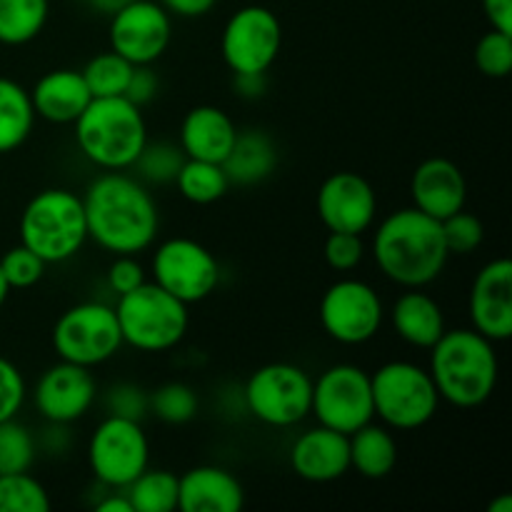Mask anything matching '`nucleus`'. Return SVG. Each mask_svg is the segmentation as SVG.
Masks as SVG:
<instances>
[{"mask_svg":"<svg viewBox=\"0 0 512 512\" xmlns=\"http://www.w3.org/2000/svg\"><path fill=\"white\" fill-rule=\"evenodd\" d=\"M88 240L113 255H140L155 243L160 213L148 185L125 170H105L83 193Z\"/></svg>","mask_w":512,"mask_h":512,"instance_id":"nucleus-1","label":"nucleus"},{"mask_svg":"<svg viewBox=\"0 0 512 512\" xmlns=\"http://www.w3.org/2000/svg\"><path fill=\"white\" fill-rule=\"evenodd\" d=\"M373 260L400 288H428L443 275L450 253L440 220L418 208H400L375 228Z\"/></svg>","mask_w":512,"mask_h":512,"instance_id":"nucleus-2","label":"nucleus"},{"mask_svg":"<svg viewBox=\"0 0 512 512\" xmlns=\"http://www.w3.org/2000/svg\"><path fill=\"white\" fill-rule=\"evenodd\" d=\"M428 373L440 400L460 410L480 408L498 388L500 363L495 343L473 328L445 330L430 348Z\"/></svg>","mask_w":512,"mask_h":512,"instance_id":"nucleus-3","label":"nucleus"},{"mask_svg":"<svg viewBox=\"0 0 512 512\" xmlns=\"http://www.w3.org/2000/svg\"><path fill=\"white\" fill-rule=\"evenodd\" d=\"M73 130L83 158L100 170H130L148 143L143 110L125 95L90 100Z\"/></svg>","mask_w":512,"mask_h":512,"instance_id":"nucleus-4","label":"nucleus"},{"mask_svg":"<svg viewBox=\"0 0 512 512\" xmlns=\"http://www.w3.org/2000/svg\"><path fill=\"white\" fill-rule=\"evenodd\" d=\"M20 243L48 265L75 258L88 243L83 195L68 188H45L20 213Z\"/></svg>","mask_w":512,"mask_h":512,"instance_id":"nucleus-5","label":"nucleus"},{"mask_svg":"<svg viewBox=\"0 0 512 512\" xmlns=\"http://www.w3.org/2000/svg\"><path fill=\"white\" fill-rule=\"evenodd\" d=\"M123 345L140 353H165L183 343L190 325L188 305L145 280L140 288L118 295L115 303Z\"/></svg>","mask_w":512,"mask_h":512,"instance_id":"nucleus-6","label":"nucleus"},{"mask_svg":"<svg viewBox=\"0 0 512 512\" xmlns=\"http://www.w3.org/2000/svg\"><path fill=\"white\" fill-rule=\"evenodd\" d=\"M375 418L390 430L425 428L440 408V395L425 368L410 360H390L370 375Z\"/></svg>","mask_w":512,"mask_h":512,"instance_id":"nucleus-7","label":"nucleus"},{"mask_svg":"<svg viewBox=\"0 0 512 512\" xmlns=\"http://www.w3.org/2000/svg\"><path fill=\"white\" fill-rule=\"evenodd\" d=\"M248 413L268 428H295L310 415L313 378L300 365L268 363L243 388Z\"/></svg>","mask_w":512,"mask_h":512,"instance_id":"nucleus-8","label":"nucleus"},{"mask_svg":"<svg viewBox=\"0 0 512 512\" xmlns=\"http://www.w3.org/2000/svg\"><path fill=\"white\" fill-rule=\"evenodd\" d=\"M123 348L115 308L100 300H88L65 310L53 325V350L58 360L98 368Z\"/></svg>","mask_w":512,"mask_h":512,"instance_id":"nucleus-9","label":"nucleus"},{"mask_svg":"<svg viewBox=\"0 0 512 512\" xmlns=\"http://www.w3.org/2000/svg\"><path fill=\"white\" fill-rule=\"evenodd\" d=\"M88 465L103 488H128L150 465V440L140 420L105 415L88 440Z\"/></svg>","mask_w":512,"mask_h":512,"instance_id":"nucleus-10","label":"nucleus"},{"mask_svg":"<svg viewBox=\"0 0 512 512\" xmlns=\"http://www.w3.org/2000/svg\"><path fill=\"white\" fill-rule=\"evenodd\" d=\"M310 415H315L318 425L343 435H353L368 425L375 420L370 373L353 363L330 365L313 380Z\"/></svg>","mask_w":512,"mask_h":512,"instance_id":"nucleus-11","label":"nucleus"},{"mask_svg":"<svg viewBox=\"0 0 512 512\" xmlns=\"http://www.w3.org/2000/svg\"><path fill=\"white\" fill-rule=\"evenodd\" d=\"M383 320V298L365 280H335L320 298V325L340 345L370 343L383 328Z\"/></svg>","mask_w":512,"mask_h":512,"instance_id":"nucleus-12","label":"nucleus"},{"mask_svg":"<svg viewBox=\"0 0 512 512\" xmlns=\"http://www.w3.org/2000/svg\"><path fill=\"white\" fill-rule=\"evenodd\" d=\"M283 25L265 5L235 10L220 35V55L233 75L268 73L280 55Z\"/></svg>","mask_w":512,"mask_h":512,"instance_id":"nucleus-13","label":"nucleus"},{"mask_svg":"<svg viewBox=\"0 0 512 512\" xmlns=\"http://www.w3.org/2000/svg\"><path fill=\"white\" fill-rule=\"evenodd\" d=\"M153 283L185 305L210 298L220 283V265L203 243L193 238H168L155 248L150 263Z\"/></svg>","mask_w":512,"mask_h":512,"instance_id":"nucleus-14","label":"nucleus"},{"mask_svg":"<svg viewBox=\"0 0 512 512\" xmlns=\"http://www.w3.org/2000/svg\"><path fill=\"white\" fill-rule=\"evenodd\" d=\"M110 50L133 65H153L173 40V18L153 0H130L110 15Z\"/></svg>","mask_w":512,"mask_h":512,"instance_id":"nucleus-15","label":"nucleus"},{"mask_svg":"<svg viewBox=\"0 0 512 512\" xmlns=\"http://www.w3.org/2000/svg\"><path fill=\"white\" fill-rule=\"evenodd\" d=\"M98 400V383L90 368L58 360L38 378L33 403L45 423L73 425L90 413Z\"/></svg>","mask_w":512,"mask_h":512,"instance_id":"nucleus-16","label":"nucleus"},{"mask_svg":"<svg viewBox=\"0 0 512 512\" xmlns=\"http://www.w3.org/2000/svg\"><path fill=\"white\" fill-rule=\"evenodd\" d=\"M320 220L330 233L363 235L378 215V195L368 178L350 170L328 175L315 198Z\"/></svg>","mask_w":512,"mask_h":512,"instance_id":"nucleus-17","label":"nucleus"},{"mask_svg":"<svg viewBox=\"0 0 512 512\" xmlns=\"http://www.w3.org/2000/svg\"><path fill=\"white\" fill-rule=\"evenodd\" d=\"M473 330L493 343H505L512 335V263L495 258L478 270L468 303Z\"/></svg>","mask_w":512,"mask_h":512,"instance_id":"nucleus-18","label":"nucleus"},{"mask_svg":"<svg viewBox=\"0 0 512 512\" xmlns=\"http://www.w3.org/2000/svg\"><path fill=\"white\" fill-rule=\"evenodd\" d=\"M410 198L413 208L443 223L445 218L465 208L468 183L463 170L448 158L423 160L410 178Z\"/></svg>","mask_w":512,"mask_h":512,"instance_id":"nucleus-19","label":"nucleus"},{"mask_svg":"<svg viewBox=\"0 0 512 512\" xmlns=\"http://www.w3.org/2000/svg\"><path fill=\"white\" fill-rule=\"evenodd\" d=\"M290 468L308 483H333L350 473L348 435L325 425L305 430L290 448Z\"/></svg>","mask_w":512,"mask_h":512,"instance_id":"nucleus-20","label":"nucleus"},{"mask_svg":"<svg viewBox=\"0 0 512 512\" xmlns=\"http://www.w3.org/2000/svg\"><path fill=\"white\" fill-rule=\"evenodd\" d=\"M243 505V485L220 465H198L178 478L180 512H240Z\"/></svg>","mask_w":512,"mask_h":512,"instance_id":"nucleus-21","label":"nucleus"},{"mask_svg":"<svg viewBox=\"0 0 512 512\" xmlns=\"http://www.w3.org/2000/svg\"><path fill=\"white\" fill-rule=\"evenodd\" d=\"M238 133L240 130L235 128L233 118L223 108L198 105L185 113L183 123H180L178 145L185 158L223 163Z\"/></svg>","mask_w":512,"mask_h":512,"instance_id":"nucleus-22","label":"nucleus"},{"mask_svg":"<svg viewBox=\"0 0 512 512\" xmlns=\"http://www.w3.org/2000/svg\"><path fill=\"white\" fill-rule=\"evenodd\" d=\"M93 100L83 73L70 68L50 70L40 75L38 83L30 90V103H33L35 118H43L53 125H73L78 115L88 108Z\"/></svg>","mask_w":512,"mask_h":512,"instance_id":"nucleus-23","label":"nucleus"},{"mask_svg":"<svg viewBox=\"0 0 512 512\" xmlns=\"http://www.w3.org/2000/svg\"><path fill=\"white\" fill-rule=\"evenodd\" d=\"M390 323L395 335L410 348L430 350L445 333V315L433 295L423 293V288H405L390 310Z\"/></svg>","mask_w":512,"mask_h":512,"instance_id":"nucleus-24","label":"nucleus"},{"mask_svg":"<svg viewBox=\"0 0 512 512\" xmlns=\"http://www.w3.org/2000/svg\"><path fill=\"white\" fill-rule=\"evenodd\" d=\"M278 168V148L263 130H243L235 138L223 170L230 185H258Z\"/></svg>","mask_w":512,"mask_h":512,"instance_id":"nucleus-25","label":"nucleus"},{"mask_svg":"<svg viewBox=\"0 0 512 512\" xmlns=\"http://www.w3.org/2000/svg\"><path fill=\"white\" fill-rule=\"evenodd\" d=\"M350 443V470L368 480H383L398 465V440L393 430L385 425H375L370 420L353 435H348Z\"/></svg>","mask_w":512,"mask_h":512,"instance_id":"nucleus-26","label":"nucleus"},{"mask_svg":"<svg viewBox=\"0 0 512 512\" xmlns=\"http://www.w3.org/2000/svg\"><path fill=\"white\" fill-rule=\"evenodd\" d=\"M30 90L18 80L0 75V155L18 150L35 128Z\"/></svg>","mask_w":512,"mask_h":512,"instance_id":"nucleus-27","label":"nucleus"},{"mask_svg":"<svg viewBox=\"0 0 512 512\" xmlns=\"http://www.w3.org/2000/svg\"><path fill=\"white\" fill-rule=\"evenodd\" d=\"M50 18V0H0V43L18 48L43 33Z\"/></svg>","mask_w":512,"mask_h":512,"instance_id":"nucleus-28","label":"nucleus"},{"mask_svg":"<svg viewBox=\"0 0 512 512\" xmlns=\"http://www.w3.org/2000/svg\"><path fill=\"white\" fill-rule=\"evenodd\" d=\"M175 188L188 203L210 205L218 203L230 190V180L225 175L223 163H210V160L185 158L175 175Z\"/></svg>","mask_w":512,"mask_h":512,"instance_id":"nucleus-29","label":"nucleus"},{"mask_svg":"<svg viewBox=\"0 0 512 512\" xmlns=\"http://www.w3.org/2000/svg\"><path fill=\"white\" fill-rule=\"evenodd\" d=\"M133 512H173L178 510V475L168 470L148 468L125 488Z\"/></svg>","mask_w":512,"mask_h":512,"instance_id":"nucleus-30","label":"nucleus"},{"mask_svg":"<svg viewBox=\"0 0 512 512\" xmlns=\"http://www.w3.org/2000/svg\"><path fill=\"white\" fill-rule=\"evenodd\" d=\"M133 68L135 65L128 63L123 55L105 50V53L93 55L80 73L93 98H118L128 90Z\"/></svg>","mask_w":512,"mask_h":512,"instance_id":"nucleus-31","label":"nucleus"},{"mask_svg":"<svg viewBox=\"0 0 512 512\" xmlns=\"http://www.w3.org/2000/svg\"><path fill=\"white\" fill-rule=\"evenodd\" d=\"M50 505L48 490L30 470L0 475V512H48Z\"/></svg>","mask_w":512,"mask_h":512,"instance_id":"nucleus-32","label":"nucleus"},{"mask_svg":"<svg viewBox=\"0 0 512 512\" xmlns=\"http://www.w3.org/2000/svg\"><path fill=\"white\" fill-rule=\"evenodd\" d=\"M183 163L185 155L183 150H180V145L165 143V140L150 143L148 140L130 170H135V173H138L135 178L143 180L145 185H168L175 183V175H178Z\"/></svg>","mask_w":512,"mask_h":512,"instance_id":"nucleus-33","label":"nucleus"},{"mask_svg":"<svg viewBox=\"0 0 512 512\" xmlns=\"http://www.w3.org/2000/svg\"><path fill=\"white\" fill-rule=\"evenodd\" d=\"M198 395L190 385L170 380L150 393L148 413L165 425H185L198 415Z\"/></svg>","mask_w":512,"mask_h":512,"instance_id":"nucleus-34","label":"nucleus"},{"mask_svg":"<svg viewBox=\"0 0 512 512\" xmlns=\"http://www.w3.org/2000/svg\"><path fill=\"white\" fill-rule=\"evenodd\" d=\"M38 458V440L15 418L0 423V475L25 473Z\"/></svg>","mask_w":512,"mask_h":512,"instance_id":"nucleus-35","label":"nucleus"},{"mask_svg":"<svg viewBox=\"0 0 512 512\" xmlns=\"http://www.w3.org/2000/svg\"><path fill=\"white\" fill-rule=\"evenodd\" d=\"M45 268H48V263H45L43 258H38L30 248H25L23 243L10 248L8 253L0 258V270H3L10 290H25L38 285L40 280H43Z\"/></svg>","mask_w":512,"mask_h":512,"instance_id":"nucleus-36","label":"nucleus"},{"mask_svg":"<svg viewBox=\"0 0 512 512\" xmlns=\"http://www.w3.org/2000/svg\"><path fill=\"white\" fill-rule=\"evenodd\" d=\"M475 65L488 78H508L512 70V35L490 28L475 45Z\"/></svg>","mask_w":512,"mask_h":512,"instance_id":"nucleus-37","label":"nucleus"},{"mask_svg":"<svg viewBox=\"0 0 512 512\" xmlns=\"http://www.w3.org/2000/svg\"><path fill=\"white\" fill-rule=\"evenodd\" d=\"M443 238L448 245L450 255H470L480 248L485 238V228L480 223L478 215L468 213V210H458L450 218H445L443 223Z\"/></svg>","mask_w":512,"mask_h":512,"instance_id":"nucleus-38","label":"nucleus"},{"mask_svg":"<svg viewBox=\"0 0 512 512\" xmlns=\"http://www.w3.org/2000/svg\"><path fill=\"white\" fill-rule=\"evenodd\" d=\"M105 410L108 415L128 420H143L150 408V393L135 383H115L105 393Z\"/></svg>","mask_w":512,"mask_h":512,"instance_id":"nucleus-39","label":"nucleus"},{"mask_svg":"<svg viewBox=\"0 0 512 512\" xmlns=\"http://www.w3.org/2000/svg\"><path fill=\"white\" fill-rule=\"evenodd\" d=\"M323 258L338 273H350L365 258L363 238L355 233H330L323 245Z\"/></svg>","mask_w":512,"mask_h":512,"instance_id":"nucleus-40","label":"nucleus"},{"mask_svg":"<svg viewBox=\"0 0 512 512\" xmlns=\"http://www.w3.org/2000/svg\"><path fill=\"white\" fill-rule=\"evenodd\" d=\"M25 378L18 365L0 355V423L15 418L25 403Z\"/></svg>","mask_w":512,"mask_h":512,"instance_id":"nucleus-41","label":"nucleus"},{"mask_svg":"<svg viewBox=\"0 0 512 512\" xmlns=\"http://www.w3.org/2000/svg\"><path fill=\"white\" fill-rule=\"evenodd\" d=\"M105 278H108V288L115 295H125L145 283V270L138 263V255H115Z\"/></svg>","mask_w":512,"mask_h":512,"instance_id":"nucleus-42","label":"nucleus"},{"mask_svg":"<svg viewBox=\"0 0 512 512\" xmlns=\"http://www.w3.org/2000/svg\"><path fill=\"white\" fill-rule=\"evenodd\" d=\"M158 90H160V80H158V73L153 70V65H135L133 75H130L128 90H125V98H128L130 103L138 105V108H143V105H148L150 100H155Z\"/></svg>","mask_w":512,"mask_h":512,"instance_id":"nucleus-43","label":"nucleus"},{"mask_svg":"<svg viewBox=\"0 0 512 512\" xmlns=\"http://www.w3.org/2000/svg\"><path fill=\"white\" fill-rule=\"evenodd\" d=\"M483 13L490 28L512 35V0H483Z\"/></svg>","mask_w":512,"mask_h":512,"instance_id":"nucleus-44","label":"nucleus"},{"mask_svg":"<svg viewBox=\"0 0 512 512\" xmlns=\"http://www.w3.org/2000/svg\"><path fill=\"white\" fill-rule=\"evenodd\" d=\"M160 5L178 18H203L218 5V0H160Z\"/></svg>","mask_w":512,"mask_h":512,"instance_id":"nucleus-45","label":"nucleus"},{"mask_svg":"<svg viewBox=\"0 0 512 512\" xmlns=\"http://www.w3.org/2000/svg\"><path fill=\"white\" fill-rule=\"evenodd\" d=\"M233 88L240 98L255 100L265 93V88H268V78H265V73L233 75Z\"/></svg>","mask_w":512,"mask_h":512,"instance_id":"nucleus-46","label":"nucleus"},{"mask_svg":"<svg viewBox=\"0 0 512 512\" xmlns=\"http://www.w3.org/2000/svg\"><path fill=\"white\" fill-rule=\"evenodd\" d=\"M105 490H108V493H105L103 500H98V503H95V510L98 512H133V505H130L125 490H110V488H105Z\"/></svg>","mask_w":512,"mask_h":512,"instance_id":"nucleus-47","label":"nucleus"},{"mask_svg":"<svg viewBox=\"0 0 512 512\" xmlns=\"http://www.w3.org/2000/svg\"><path fill=\"white\" fill-rule=\"evenodd\" d=\"M83 3L88 5L90 10H95V13L113 15L115 10H120L125 3H130V0H83Z\"/></svg>","mask_w":512,"mask_h":512,"instance_id":"nucleus-48","label":"nucleus"},{"mask_svg":"<svg viewBox=\"0 0 512 512\" xmlns=\"http://www.w3.org/2000/svg\"><path fill=\"white\" fill-rule=\"evenodd\" d=\"M488 512H512V498L508 493H503L500 498H495L493 503L488 505Z\"/></svg>","mask_w":512,"mask_h":512,"instance_id":"nucleus-49","label":"nucleus"},{"mask_svg":"<svg viewBox=\"0 0 512 512\" xmlns=\"http://www.w3.org/2000/svg\"><path fill=\"white\" fill-rule=\"evenodd\" d=\"M8 295H10V285H8V280H5L3 270H0V308H3V303L8 300Z\"/></svg>","mask_w":512,"mask_h":512,"instance_id":"nucleus-50","label":"nucleus"}]
</instances>
